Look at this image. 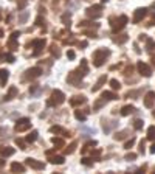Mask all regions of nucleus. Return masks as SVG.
Masks as SVG:
<instances>
[{
    "instance_id": "obj_1",
    "label": "nucleus",
    "mask_w": 155,
    "mask_h": 174,
    "mask_svg": "<svg viewBox=\"0 0 155 174\" xmlns=\"http://www.w3.org/2000/svg\"><path fill=\"white\" fill-rule=\"evenodd\" d=\"M64 101H65V95H64L61 90H53L51 98L47 101V104H48V106H59V104H62Z\"/></svg>"
},
{
    "instance_id": "obj_2",
    "label": "nucleus",
    "mask_w": 155,
    "mask_h": 174,
    "mask_svg": "<svg viewBox=\"0 0 155 174\" xmlns=\"http://www.w3.org/2000/svg\"><path fill=\"white\" fill-rule=\"evenodd\" d=\"M110 54V51L109 50H96L95 53H93V61H95V65L96 67H99V65H102V62L106 61V57Z\"/></svg>"
},
{
    "instance_id": "obj_3",
    "label": "nucleus",
    "mask_w": 155,
    "mask_h": 174,
    "mask_svg": "<svg viewBox=\"0 0 155 174\" xmlns=\"http://www.w3.org/2000/svg\"><path fill=\"white\" fill-rule=\"evenodd\" d=\"M30 126H31V123H30V120H28V118H20V120H19V121L16 123V131L22 132V131L30 129Z\"/></svg>"
},
{
    "instance_id": "obj_4",
    "label": "nucleus",
    "mask_w": 155,
    "mask_h": 174,
    "mask_svg": "<svg viewBox=\"0 0 155 174\" xmlns=\"http://www.w3.org/2000/svg\"><path fill=\"white\" fill-rule=\"evenodd\" d=\"M25 163L30 166V168H33V169H44L45 168V163H42V162H37V160H34V159H27L25 160Z\"/></svg>"
},
{
    "instance_id": "obj_5",
    "label": "nucleus",
    "mask_w": 155,
    "mask_h": 174,
    "mask_svg": "<svg viewBox=\"0 0 155 174\" xmlns=\"http://www.w3.org/2000/svg\"><path fill=\"white\" fill-rule=\"evenodd\" d=\"M41 73H42L41 68H39V67H34V68L27 70V76H25V78H28V79H34V78H37V76H41Z\"/></svg>"
},
{
    "instance_id": "obj_6",
    "label": "nucleus",
    "mask_w": 155,
    "mask_h": 174,
    "mask_svg": "<svg viewBox=\"0 0 155 174\" xmlns=\"http://www.w3.org/2000/svg\"><path fill=\"white\" fill-rule=\"evenodd\" d=\"M138 70H140V73H141L143 76H150V75H152V70H150L149 65L144 64V62H138Z\"/></svg>"
},
{
    "instance_id": "obj_7",
    "label": "nucleus",
    "mask_w": 155,
    "mask_h": 174,
    "mask_svg": "<svg viewBox=\"0 0 155 174\" xmlns=\"http://www.w3.org/2000/svg\"><path fill=\"white\" fill-rule=\"evenodd\" d=\"M146 13H147V9L146 8H138L137 11H135V16H133V22L137 24V22H140L141 19L146 16Z\"/></svg>"
},
{
    "instance_id": "obj_8",
    "label": "nucleus",
    "mask_w": 155,
    "mask_h": 174,
    "mask_svg": "<svg viewBox=\"0 0 155 174\" xmlns=\"http://www.w3.org/2000/svg\"><path fill=\"white\" fill-rule=\"evenodd\" d=\"M126 24H127V16H120L116 24H113V30H121Z\"/></svg>"
},
{
    "instance_id": "obj_9",
    "label": "nucleus",
    "mask_w": 155,
    "mask_h": 174,
    "mask_svg": "<svg viewBox=\"0 0 155 174\" xmlns=\"http://www.w3.org/2000/svg\"><path fill=\"white\" fill-rule=\"evenodd\" d=\"M153 101H155V92H147L146 98H144V106L146 107H152Z\"/></svg>"
},
{
    "instance_id": "obj_10",
    "label": "nucleus",
    "mask_w": 155,
    "mask_h": 174,
    "mask_svg": "<svg viewBox=\"0 0 155 174\" xmlns=\"http://www.w3.org/2000/svg\"><path fill=\"white\" fill-rule=\"evenodd\" d=\"M101 5H98V6H92V8H88L87 9V14L90 16V17H99L101 16Z\"/></svg>"
},
{
    "instance_id": "obj_11",
    "label": "nucleus",
    "mask_w": 155,
    "mask_h": 174,
    "mask_svg": "<svg viewBox=\"0 0 155 174\" xmlns=\"http://www.w3.org/2000/svg\"><path fill=\"white\" fill-rule=\"evenodd\" d=\"M11 171L12 172H25V166L20 165V163H17V162H14L11 165Z\"/></svg>"
},
{
    "instance_id": "obj_12",
    "label": "nucleus",
    "mask_w": 155,
    "mask_h": 174,
    "mask_svg": "<svg viewBox=\"0 0 155 174\" xmlns=\"http://www.w3.org/2000/svg\"><path fill=\"white\" fill-rule=\"evenodd\" d=\"M0 154H2V156H5V157H8V156H12L14 154V149L12 148H9V146H0Z\"/></svg>"
},
{
    "instance_id": "obj_13",
    "label": "nucleus",
    "mask_w": 155,
    "mask_h": 174,
    "mask_svg": "<svg viewBox=\"0 0 155 174\" xmlns=\"http://www.w3.org/2000/svg\"><path fill=\"white\" fill-rule=\"evenodd\" d=\"M8 76H9V72H6V70H0V84H2V86L6 84Z\"/></svg>"
},
{
    "instance_id": "obj_14",
    "label": "nucleus",
    "mask_w": 155,
    "mask_h": 174,
    "mask_svg": "<svg viewBox=\"0 0 155 174\" xmlns=\"http://www.w3.org/2000/svg\"><path fill=\"white\" fill-rule=\"evenodd\" d=\"M85 103V98L84 96H74L73 100H70V104L71 106H77V104H84Z\"/></svg>"
},
{
    "instance_id": "obj_15",
    "label": "nucleus",
    "mask_w": 155,
    "mask_h": 174,
    "mask_svg": "<svg viewBox=\"0 0 155 174\" xmlns=\"http://www.w3.org/2000/svg\"><path fill=\"white\" fill-rule=\"evenodd\" d=\"M33 47H34L36 50L44 48V47H45V39H36V41H33Z\"/></svg>"
},
{
    "instance_id": "obj_16",
    "label": "nucleus",
    "mask_w": 155,
    "mask_h": 174,
    "mask_svg": "<svg viewBox=\"0 0 155 174\" xmlns=\"http://www.w3.org/2000/svg\"><path fill=\"white\" fill-rule=\"evenodd\" d=\"M36 138H37V131H33V132H30V134L27 135V142H28V143H33Z\"/></svg>"
},
{
    "instance_id": "obj_17",
    "label": "nucleus",
    "mask_w": 155,
    "mask_h": 174,
    "mask_svg": "<svg viewBox=\"0 0 155 174\" xmlns=\"http://www.w3.org/2000/svg\"><path fill=\"white\" fill-rule=\"evenodd\" d=\"M133 110H135L133 106H124V107L121 109V115H129V113H132Z\"/></svg>"
},
{
    "instance_id": "obj_18",
    "label": "nucleus",
    "mask_w": 155,
    "mask_h": 174,
    "mask_svg": "<svg viewBox=\"0 0 155 174\" xmlns=\"http://www.w3.org/2000/svg\"><path fill=\"white\" fill-rule=\"evenodd\" d=\"M28 16H30L28 11H23L22 14H19V24H25V22H27V19H28Z\"/></svg>"
},
{
    "instance_id": "obj_19",
    "label": "nucleus",
    "mask_w": 155,
    "mask_h": 174,
    "mask_svg": "<svg viewBox=\"0 0 155 174\" xmlns=\"http://www.w3.org/2000/svg\"><path fill=\"white\" fill-rule=\"evenodd\" d=\"M102 98H104V100H106V98H107V100H118V96H116L115 93H112V92H104V93H102Z\"/></svg>"
},
{
    "instance_id": "obj_20",
    "label": "nucleus",
    "mask_w": 155,
    "mask_h": 174,
    "mask_svg": "<svg viewBox=\"0 0 155 174\" xmlns=\"http://www.w3.org/2000/svg\"><path fill=\"white\" fill-rule=\"evenodd\" d=\"M14 95H17V89H16V87H11V89H9V93L5 96L3 100H5V101H8V100H11V98H12Z\"/></svg>"
},
{
    "instance_id": "obj_21",
    "label": "nucleus",
    "mask_w": 155,
    "mask_h": 174,
    "mask_svg": "<svg viewBox=\"0 0 155 174\" xmlns=\"http://www.w3.org/2000/svg\"><path fill=\"white\" fill-rule=\"evenodd\" d=\"M8 45L11 47V50H17L19 48V44L16 42V37H11V39L8 41Z\"/></svg>"
},
{
    "instance_id": "obj_22",
    "label": "nucleus",
    "mask_w": 155,
    "mask_h": 174,
    "mask_svg": "<svg viewBox=\"0 0 155 174\" xmlns=\"http://www.w3.org/2000/svg\"><path fill=\"white\" fill-rule=\"evenodd\" d=\"M51 163H54V165H62V163H64V157H62V156L53 157V159H51Z\"/></svg>"
},
{
    "instance_id": "obj_23",
    "label": "nucleus",
    "mask_w": 155,
    "mask_h": 174,
    "mask_svg": "<svg viewBox=\"0 0 155 174\" xmlns=\"http://www.w3.org/2000/svg\"><path fill=\"white\" fill-rule=\"evenodd\" d=\"M147 134H149V135H147V138H149V140H153V138H155V127H153V126L149 127Z\"/></svg>"
},
{
    "instance_id": "obj_24",
    "label": "nucleus",
    "mask_w": 155,
    "mask_h": 174,
    "mask_svg": "<svg viewBox=\"0 0 155 174\" xmlns=\"http://www.w3.org/2000/svg\"><path fill=\"white\" fill-rule=\"evenodd\" d=\"M127 135V131H123V132H116V135H115V138L116 140H123L124 137Z\"/></svg>"
},
{
    "instance_id": "obj_25",
    "label": "nucleus",
    "mask_w": 155,
    "mask_h": 174,
    "mask_svg": "<svg viewBox=\"0 0 155 174\" xmlns=\"http://www.w3.org/2000/svg\"><path fill=\"white\" fill-rule=\"evenodd\" d=\"M74 117H76L77 120H81V121H84V120H85V115H84L82 112H79V110H76V112H74Z\"/></svg>"
},
{
    "instance_id": "obj_26",
    "label": "nucleus",
    "mask_w": 155,
    "mask_h": 174,
    "mask_svg": "<svg viewBox=\"0 0 155 174\" xmlns=\"http://www.w3.org/2000/svg\"><path fill=\"white\" fill-rule=\"evenodd\" d=\"M110 86H112V89H115V90L121 87V84H120V81H116V79H112V81H110Z\"/></svg>"
},
{
    "instance_id": "obj_27",
    "label": "nucleus",
    "mask_w": 155,
    "mask_h": 174,
    "mask_svg": "<svg viewBox=\"0 0 155 174\" xmlns=\"http://www.w3.org/2000/svg\"><path fill=\"white\" fill-rule=\"evenodd\" d=\"M51 142H53L56 146H64V140H62V138H56V137H54V138H51Z\"/></svg>"
},
{
    "instance_id": "obj_28",
    "label": "nucleus",
    "mask_w": 155,
    "mask_h": 174,
    "mask_svg": "<svg viewBox=\"0 0 155 174\" xmlns=\"http://www.w3.org/2000/svg\"><path fill=\"white\" fill-rule=\"evenodd\" d=\"M62 22H64L65 25H68V27H70V14H68V13L62 16Z\"/></svg>"
},
{
    "instance_id": "obj_29",
    "label": "nucleus",
    "mask_w": 155,
    "mask_h": 174,
    "mask_svg": "<svg viewBox=\"0 0 155 174\" xmlns=\"http://www.w3.org/2000/svg\"><path fill=\"white\" fill-rule=\"evenodd\" d=\"M133 143H135V138H130L129 142H126V145H124V148H126V149H130V148L133 146Z\"/></svg>"
},
{
    "instance_id": "obj_30",
    "label": "nucleus",
    "mask_w": 155,
    "mask_h": 174,
    "mask_svg": "<svg viewBox=\"0 0 155 174\" xmlns=\"http://www.w3.org/2000/svg\"><path fill=\"white\" fill-rule=\"evenodd\" d=\"M135 129H141L143 127V120H135Z\"/></svg>"
},
{
    "instance_id": "obj_31",
    "label": "nucleus",
    "mask_w": 155,
    "mask_h": 174,
    "mask_svg": "<svg viewBox=\"0 0 155 174\" xmlns=\"http://www.w3.org/2000/svg\"><path fill=\"white\" fill-rule=\"evenodd\" d=\"M50 131H51V132H56V134H57V132H64L61 126H51V129H50Z\"/></svg>"
},
{
    "instance_id": "obj_32",
    "label": "nucleus",
    "mask_w": 155,
    "mask_h": 174,
    "mask_svg": "<svg viewBox=\"0 0 155 174\" xmlns=\"http://www.w3.org/2000/svg\"><path fill=\"white\" fill-rule=\"evenodd\" d=\"M51 53H53V54H54L56 57H59V56H61V51H59V50H57L56 47H51Z\"/></svg>"
},
{
    "instance_id": "obj_33",
    "label": "nucleus",
    "mask_w": 155,
    "mask_h": 174,
    "mask_svg": "<svg viewBox=\"0 0 155 174\" xmlns=\"http://www.w3.org/2000/svg\"><path fill=\"white\" fill-rule=\"evenodd\" d=\"M74 148H76V143H71V146H70V148H67V149H65V152H67V154H71V152L74 151Z\"/></svg>"
},
{
    "instance_id": "obj_34",
    "label": "nucleus",
    "mask_w": 155,
    "mask_h": 174,
    "mask_svg": "<svg viewBox=\"0 0 155 174\" xmlns=\"http://www.w3.org/2000/svg\"><path fill=\"white\" fill-rule=\"evenodd\" d=\"M5 61H8V62H14V56H12V54H5Z\"/></svg>"
},
{
    "instance_id": "obj_35",
    "label": "nucleus",
    "mask_w": 155,
    "mask_h": 174,
    "mask_svg": "<svg viewBox=\"0 0 155 174\" xmlns=\"http://www.w3.org/2000/svg\"><path fill=\"white\" fill-rule=\"evenodd\" d=\"M81 162H82V163H84V165H85V166H90V165H93V162H92V160H90V159H82V160H81Z\"/></svg>"
},
{
    "instance_id": "obj_36",
    "label": "nucleus",
    "mask_w": 155,
    "mask_h": 174,
    "mask_svg": "<svg viewBox=\"0 0 155 174\" xmlns=\"http://www.w3.org/2000/svg\"><path fill=\"white\" fill-rule=\"evenodd\" d=\"M44 24H45V22H44V19H42V17H37V19H36V25H39V27H42Z\"/></svg>"
},
{
    "instance_id": "obj_37",
    "label": "nucleus",
    "mask_w": 155,
    "mask_h": 174,
    "mask_svg": "<svg viewBox=\"0 0 155 174\" xmlns=\"http://www.w3.org/2000/svg\"><path fill=\"white\" fill-rule=\"evenodd\" d=\"M16 143H17L19 146H20V149H27V148H25V143H23L22 140H19V138H17V140H16Z\"/></svg>"
},
{
    "instance_id": "obj_38",
    "label": "nucleus",
    "mask_w": 155,
    "mask_h": 174,
    "mask_svg": "<svg viewBox=\"0 0 155 174\" xmlns=\"http://www.w3.org/2000/svg\"><path fill=\"white\" fill-rule=\"evenodd\" d=\"M67 57H70V59H74V51H73V50H68V51H67Z\"/></svg>"
},
{
    "instance_id": "obj_39",
    "label": "nucleus",
    "mask_w": 155,
    "mask_h": 174,
    "mask_svg": "<svg viewBox=\"0 0 155 174\" xmlns=\"http://www.w3.org/2000/svg\"><path fill=\"white\" fill-rule=\"evenodd\" d=\"M135 157H137L135 154H127V156H126V160H129V162H130V160H133Z\"/></svg>"
},
{
    "instance_id": "obj_40",
    "label": "nucleus",
    "mask_w": 155,
    "mask_h": 174,
    "mask_svg": "<svg viewBox=\"0 0 155 174\" xmlns=\"http://www.w3.org/2000/svg\"><path fill=\"white\" fill-rule=\"evenodd\" d=\"M5 132H8L6 127H0V137H2V134H5Z\"/></svg>"
},
{
    "instance_id": "obj_41",
    "label": "nucleus",
    "mask_w": 155,
    "mask_h": 174,
    "mask_svg": "<svg viewBox=\"0 0 155 174\" xmlns=\"http://www.w3.org/2000/svg\"><path fill=\"white\" fill-rule=\"evenodd\" d=\"M150 152H152V154H155V143L150 146Z\"/></svg>"
},
{
    "instance_id": "obj_42",
    "label": "nucleus",
    "mask_w": 155,
    "mask_h": 174,
    "mask_svg": "<svg viewBox=\"0 0 155 174\" xmlns=\"http://www.w3.org/2000/svg\"><path fill=\"white\" fill-rule=\"evenodd\" d=\"M11 37H19V33H17V31H14V33H12V36H11Z\"/></svg>"
},
{
    "instance_id": "obj_43",
    "label": "nucleus",
    "mask_w": 155,
    "mask_h": 174,
    "mask_svg": "<svg viewBox=\"0 0 155 174\" xmlns=\"http://www.w3.org/2000/svg\"><path fill=\"white\" fill-rule=\"evenodd\" d=\"M0 59H5V54L3 53H0Z\"/></svg>"
},
{
    "instance_id": "obj_44",
    "label": "nucleus",
    "mask_w": 155,
    "mask_h": 174,
    "mask_svg": "<svg viewBox=\"0 0 155 174\" xmlns=\"http://www.w3.org/2000/svg\"><path fill=\"white\" fill-rule=\"evenodd\" d=\"M2 36H3V30H2V28H0V37H2Z\"/></svg>"
},
{
    "instance_id": "obj_45",
    "label": "nucleus",
    "mask_w": 155,
    "mask_h": 174,
    "mask_svg": "<svg viewBox=\"0 0 155 174\" xmlns=\"http://www.w3.org/2000/svg\"><path fill=\"white\" fill-rule=\"evenodd\" d=\"M101 2H102V3H107V2H109V0H101Z\"/></svg>"
},
{
    "instance_id": "obj_46",
    "label": "nucleus",
    "mask_w": 155,
    "mask_h": 174,
    "mask_svg": "<svg viewBox=\"0 0 155 174\" xmlns=\"http://www.w3.org/2000/svg\"><path fill=\"white\" fill-rule=\"evenodd\" d=\"M153 117H155V112H153Z\"/></svg>"
},
{
    "instance_id": "obj_47",
    "label": "nucleus",
    "mask_w": 155,
    "mask_h": 174,
    "mask_svg": "<svg viewBox=\"0 0 155 174\" xmlns=\"http://www.w3.org/2000/svg\"><path fill=\"white\" fill-rule=\"evenodd\" d=\"M153 8H155V3H153Z\"/></svg>"
}]
</instances>
